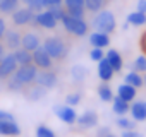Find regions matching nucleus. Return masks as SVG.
Wrapping results in <instances>:
<instances>
[{
    "label": "nucleus",
    "instance_id": "obj_1",
    "mask_svg": "<svg viewBox=\"0 0 146 137\" xmlns=\"http://www.w3.org/2000/svg\"><path fill=\"white\" fill-rule=\"evenodd\" d=\"M43 48L52 57L53 62H64L69 53V45L62 36H48L43 41Z\"/></svg>",
    "mask_w": 146,
    "mask_h": 137
},
{
    "label": "nucleus",
    "instance_id": "obj_2",
    "mask_svg": "<svg viewBox=\"0 0 146 137\" xmlns=\"http://www.w3.org/2000/svg\"><path fill=\"white\" fill-rule=\"evenodd\" d=\"M93 28L95 31H100V33H107V34H112L117 28V22H115V17L110 11H100L96 12V16L93 17Z\"/></svg>",
    "mask_w": 146,
    "mask_h": 137
},
{
    "label": "nucleus",
    "instance_id": "obj_3",
    "mask_svg": "<svg viewBox=\"0 0 146 137\" xmlns=\"http://www.w3.org/2000/svg\"><path fill=\"white\" fill-rule=\"evenodd\" d=\"M60 22H62L64 29H65L69 34L78 36V38L86 36V34H88V29H90V26H88V22H86L84 19L72 17V16H69L67 12H65V16L62 17V21H60Z\"/></svg>",
    "mask_w": 146,
    "mask_h": 137
},
{
    "label": "nucleus",
    "instance_id": "obj_4",
    "mask_svg": "<svg viewBox=\"0 0 146 137\" xmlns=\"http://www.w3.org/2000/svg\"><path fill=\"white\" fill-rule=\"evenodd\" d=\"M36 74H38V67H36L35 63H28V65H19V67L16 68L14 77H16L17 81H21V82L26 86V84L35 82Z\"/></svg>",
    "mask_w": 146,
    "mask_h": 137
},
{
    "label": "nucleus",
    "instance_id": "obj_5",
    "mask_svg": "<svg viewBox=\"0 0 146 137\" xmlns=\"http://www.w3.org/2000/svg\"><path fill=\"white\" fill-rule=\"evenodd\" d=\"M35 82L40 84V86H43L45 89H53L58 84V76L52 70V68H43V70L38 68V74H36Z\"/></svg>",
    "mask_w": 146,
    "mask_h": 137
},
{
    "label": "nucleus",
    "instance_id": "obj_6",
    "mask_svg": "<svg viewBox=\"0 0 146 137\" xmlns=\"http://www.w3.org/2000/svg\"><path fill=\"white\" fill-rule=\"evenodd\" d=\"M33 26H36V28H45V29H55L57 28V24H58V21L53 17V14L46 9V11H41V12H36L35 14V19H33V22H31Z\"/></svg>",
    "mask_w": 146,
    "mask_h": 137
},
{
    "label": "nucleus",
    "instance_id": "obj_7",
    "mask_svg": "<svg viewBox=\"0 0 146 137\" xmlns=\"http://www.w3.org/2000/svg\"><path fill=\"white\" fill-rule=\"evenodd\" d=\"M53 113L67 125H74L78 120V113L74 110V106H69V105H57L53 106Z\"/></svg>",
    "mask_w": 146,
    "mask_h": 137
},
{
    "label": "nucleus",
    "instance_id": "obj_8",
    "mask_svg": "<svg viewBox=\"0 0 146 137\" xmlns=\"http://www.w3.org/2000/svg\"><path fill=\"white\" fill-rule=\"evenodd\" d=\"M17 62H16V57L14 53H7L2 62H0V81H5L9 79L14 72H16V68H17Z\"/></svg>",
    "mask_w": 146,
    "mask_h": 137
},
{
    "label": "nucleus",
    "instance_id": "obj_9",
    "mask_svg": "<svg viewBox=\"0 0 146 137\" xmlns=\"http://www.w3.org/2000/svg\"><path fill=\"white\" fill-rule=\"evenodd\" d=\"M35 14H36V12H33L29 7L17 9V11H14V12L11 14V21H12L14 26H28V24L33 22Z\"/></svg>",
    "mask_w": 146,
    "mask_h": 137
},
{
    "label": "nucleus",
    "instance_id": "obj_10",
    "mask_svg": "<svg viewBox=\"0 0 146 137\" xmlns=\"http://www.w3.org/2000/svg\"><path fill=\"white\" fill-rule=\"evenodd\" d=\"M33 63L40 68V70H43V68H52L53 67V60L52 57L46 53V50L41 46H38L35 51H33Z\"/></svg>",
    "mask_w": 146,
    "mask_h": 137
},
{
    "label": "nucleus",
    "instance_id": "obj_11",
    "mask_svg": "<svg viewBox=\"0 0 146 137\" xmlns=\"http://www.w3.org/2000/svg\"><path fill=\"white\" fill-rule=\"evenodd\" d=\"M46 91L48 89H45L43 86H40L36 82H31V84H26L21 93L24 94V98L28 101H38V99H41V98L46 96Z\"/></svg>",
    "mask_w": 146,
    "mask_h": 137
},
{
    "label": "nucleus",
    "instance_id": "obj_12",
    "mask_svg": "<svg viewBox=\"0 0 146 137\" xmlns=\"http://www.w3.org/2000/svg\"><path fill=\"white\" fill-rule=\"evenodd\" d=\"M76 123H78V125H79V128H83V130L93 128V127H96V125H98V113H96V111H93V110H88V111H84L83 115H79V117H78Z\"/></svg>",
    "mask_w": 146,
    "mask_h": 137
},
{
    "label": "nucleus",
    "instance_id": "obj_13",
    "mask_svg": "<svg viewBox=\"0 0 146 137\" xmlns=\"http://www.w3.org/2000/svg\"><path fill=\"white\" fill-rule=\"evenodd\" d=\"M21 36H23V34H21L19 31H16V29H7L5 34H4V38H2L4 46H5L7 50H11V51L21 48Z\"/></svg>",
    "mask_w": 146,
    "mask_h": 137
},
{
    "label": "nucleus",
    "instance_id": "obj_14",
    "mask_svg": "<svg viewBox=\"0 0 146 137\" xmlns=\"http://www.w3.org/2000/svg\"><path fill=\"white\" fill-rule=\"evenodd\" d=\"M21 46H23L24 50H28V51L33 53L38 46H41V38H40L36 33L28 31V33H24V34L21 36Z\"/></svg>",
    "mask_w": 146,
    "mask_h": 137
},
{
    "label": "nucleus",
    "instance_id": "obj_15",
    "mask_svg": "<svg viewBox=\"0 0 146 137\" xmlns=\"http://www.w3.org/2000/svg\"><path fill=\"white\" fill-rule=\"evenodd\" d=\"M0 135L7 137H17L21 135V127L16 120H0Z\"/></svg>",
    "mask_w": 146,
    "mask_h": 137
},
{
    "label": "nucleus",
    "instance_id": "obj_16",
    "mask_svg": "<svg viewBox=\"0 0 146 137\" xmlns=\"http://www.w3.org/2000/svg\"><path fill=\"white\" fill-rule=\"evenodd\" d=\"M113 74H115V72H113L110 62H108L107 58H102V60L98 62V77H100L103 82H108V81H112Z\"/></svg>",
    "mask_w": 146,
    "mask_h": 137
},
{
    "label": "nucleus",
    "instance_id": "obj_17",
    "mask_svg": "<svg viewBox=\"0 0 146 137\" xmlns=\"http://www.w3.org/2000/svg\"><path fill=\"white\" fill-rule=\"evenodd\" d=\"M131 117L134 122H144L146 120V103L144 101H134L129 108Z\"/></svg>",
    "mask_w": 146,
    "mask_h": 137
},
{
    "label": "nucleus",
    "instance_id": "obj_18",
    "mask_svg": "<svg viewBox=\"0 0 146 137\" xmlns=\"http://www.w3.org/2000/svg\"><path fill=\"white\" fill-rule=\"evenodd\" d=\"M90 45L93 48H105L110 45V36L107 33H100V31H95L90 34Z\"/></svg>",
    "mask_w": 146,
    "mask_h": 137
},
{
    "label": "nucleus",
    "instance_id": "obj_19",
    "mask_svg": "<svg viewBox=\"0 0 146 137\" xmlns=\"http://www.w3.org/2000/svg\"><path fill=\"white\" fill-rule=\"evenodd\" d=\"M117 96H119V98H122L124 101L131 103V101L136 98V88H132L131 84L124 82V84H120V86L117 88Z\"/></svg>",
    "mask_w": 146,
    "mask_h": 137
},
{
    "label": "nucleus",
    "instance_id": "obj_20",
    "mask_svg": "<svg viewBox=\"0 0 146 137\" xmlns=\"http://www.w3.org/2000/svg\"><path fill=\"white\" fill-rule=\"evenodd\" d=\"M105 58L110 62L113 72H120V70H122L124 62H122V57H120V53H119L117 50H108V51L105 53Z\"/></svg>",
    "mask_w": 146,
    "mask_h": 137
},
{
    "label": "nucleus",
    "instance_id": "obj_21",
    "mask_svg": "<svg viewBox=\"0 0 146 137\" xmlns=\"http://www.w3.org/2000/svg\"><path fill=\"white\" fill-rule=\"evenodd\" d=\"M12 53H14V57H16L17 65H28V63H33V53L28 51V50H24L23 46L17 48V50H14Z\"/></svg>",
    "mask_w": 146,
    "mask_h": 137
},
{
    "label": "nucleus",
    "instance_id": "obj_22",
    "mask_svg": "<svg viewBox=\"0 0 146 137\" xmlns=\"http://www.w3.org/2000/svg\"><path fill=\"white\" fill-rule=\"evenodd\" d=\"M112 108H113V113H117L119 117H124V115L129 111L131 105H129L127 101H124L122 98H119V96H113V99H112Z\"/></svg>",
    "mask_w": 146,
    "mask_h": 137
},
{
    "label": "nucleus",
    "instance_id": "obj_23",
    "mask_svg": "<svg viewBox=\"0 0 146 137\" xmlns=\"http://www.w3.org/2000/svg\"><path fill=\"white\" fill-rule=\"evenodd\" d=\"M124 81H125L127 84H131L132 88H136V89H139V88L144 86V84H143V76H141L139 72H136V70L125 74V79H124Z\"/></svg>",
    "mask_w": 146,
    "mask_h": 137
},
{
    "label": "nucleus",
    "instance_id": "obj_24",
    "mask_svg": "<svg viewBox=\"0 0 146 137\" xmlns=\"http://www.w3.org/2000/svg\"><path fill=\"white\" fill-rule=\"evenodd\" d=\"M19 9V0H0V12L2 14H12Z\"/></svg>",
    "mask_w": 146,
    "mask_h": 137
},
{
    "label": "nucleus",
    "instance_id": "obj_25",
    "mask_svg": "<svg viewBox=\"0 0 146 137\" xmlns=\"http://www.w3.org/2000/svg\"><path fill=\"white\" fill-rule=\"evenodd\" d=\"M96 91H98V96H100L102 101H107V103H108V101L113 99V91H112V88H110L107 82H102Z\"/></svg>",
    "mask_w": 146,
    "mask_h": 137
},
{
    "label": "nucleus",
    "instance_id": "obj_26",
    "mask_svg": "<svg viewBox=\"0 0 146 137\" xmlns=\"http://www.w3.org/2000/svg\"><path fill=\"white\" fill-rule=\"evenodd\" d=\"M127 22H129L131 26H144V24H146V14H144V12H139V11L131 12V14L127 16Z\"/></svg>",
    "mask_w": 146,
    "mask_h": 137
},
{
    "label": "nucleus",
    "instance_id": "obj_27",
    "mask_svg": "<svg viewBox=\"0 0 146 137\" xmlns=\"http://www.w3.org/2000/svg\"><path fill=\"white\" fill-rule=\"evenodd\" d=\"M70 76H72V79H74V81L81 82V81H84L86 76H88V68H86L84 65H74V67L70 68Z\"/></svg>",
    "mask_w": 146,
    "mask_h": 137
},
{
    "label": "nucleus",
    "instance_id": "obj_28",
    "mask_svg": "<svg viewBox=\"0 0 146 137\" xmlns=\"http://www.w3.org/2000/svg\"><path fill=\"white\" fill-rule=\"evenodd\" d=\"M107 4V0H84V7L90 12H100Z\"/></svg>",
    "mask_w": 146,
    "mask_h": 137
},
{
    "label": "nucleus",
    "instance_id": "obj_29",
    "mask_svg": "<svg viewBox=\"0 0 146 137\" xmlns=\"http://www.w3.org/2000/svg\"><path fill=\"white\" fill-rule=\"evenodd\" d=\"M5 81H7V89L12 91V93H21V91L24 89V84H23L21 81H17V79L14 77V74H12L9 79H5Z\"/></svg>",
    "mask_w": 146,
    "mask_h": 137
},
{
    "label": "nucleus",
    "instance_id": "obj_30",
    "mask_svg": "<svg viewBox=\"0 0 146 137\" xmlns=\"http://www.w3.org/2000/svg\"><path fill=\"white\" fill-rule=\"evenodd\" d=\"M115 123H117V127H119V128H122V130H131V128H134V127H136L134 120L125 118V115H124V117H119Z\"/></svg>",
    "mask_w": 146,
    "mask_h": 137
},
{
    "label": "nucleus",
    "instance_id": "obj_31",
    "mask_svg": "<svg viewBox=\"0 0 146 137\" xmlns=\"http://www.w3.org/2000/svg\"><path fill=\"white\" fill-rule=\"evenodd\" d=\"M132 68L136 72H146V55H139L134 63H132Z\"/></svg>",
    "mask_w": 146,
    "mask_h": 137
},
{
    "label": "nucleus",
    "instance_id": "obj_32",
    "mask_svg": "<svg viewBox=\"0 0 146 137\" xmlns=\"http://www.w3.org/2000/svg\"><path fill=\"white\" fill-rule=\"evenodd\" d=\"M36 137H57V135H55V132H53L50 127H46V125H38V127H36Z\"/></svg>",
    "mask_w": 146,
    "mask_h": 137
},
{
    "label": "nucleus",
    "instance_id": "obj_33",
    "mask_svg": "<svg viewBox=\"0 0 146 137\" xmlns=\"http://www.w3.org/2000/svg\"><path fill=\"white\" fill-rule=\"evenodd\" d=\"M79 101H81L79 93H70L65 96V105H69V106H76V105H79Z\"/></svg>",
    "mask_w": 146,
    "mask_h": 137
},
{
    "label": "nucleus",
    "instance_id": "obj_34",
    "mask_svg": "<svg viewBox=\"0 0 146 137\" xmlns=\"http://www.w3.org/2000/svg\"><path fill=\"white\" fill-rule=\"evenodd\" d=\"M48 11L53 14V17H55L57 21H62V17L65 16V7H62V5H53V7H50Z\"/></svg>",
    "mask_w": 146,
    "mask_h": 137
},
{
    "label": "nucleus",
    "instance_id": "obj_35",
    "mask_svg": "<svg viewBox=\"0 0 146 137\" xmlns=\"http://www.w3.org/2000/svg\"><path fill=\"white\" fill-rule=\"evenodd\" d=\"M28 7L33 11V12H41L43 9H45V5H43V0H28Z\"/></svg>",
    "mask_w": 146,
    "mask_h": 137
},
{
    "label": "nucleus",
    "instance_id": "obj_36",
    "mask_svg": "<svg viewBox=\"0 0 146 137\" xmlns=\"http://www.w3.org/2000/svg\"><path fill=\"white\" fill-rule=\"evenodd\" d=\"M90 58L93 62H100L102 58H105V53H103V48H93L90 51Z\"/></svg>",
    "mask_w": 146,
    "mask_h": 137
},
{
    "label": "nucleus",
    "instance_id": "obj_37",
    "mask_svg": "<svg viewBox=\"0 0 146 137\" xmlns=\"http://www.w3.org/2000/svg\"><path fill=\"white\" fill-rule=\"evenodd\" d=\"M62 4H64V0H43L45 9H50V7H53V5H62Z\"/></svg>",
    "mask_w": 146,
    "mask_h": 137
},
{
    "label": "nucleus",
    "instance_id": "obj_38",
    "mask_svg": "<svg viewBox=\"0 0 146 137\" xmlns=\"http://www.w3.org/2000/svg\"><path fill=\"white\" fill-rule=\"evenodd\" d=\"M120 137H141V134L136 132L134 128H131V130H122V135Z\"/></svg>",
    "mask_w": 146,
    "mask_h": 137
},
{
    "label": "nucleus",
    "instance_id": "obj_39",
    "mask_svg": "<svg viewBox=\"0 0 146 137\" xmlns=\"http://www.w3.org/2000/svg\"><path fill=\"white\" fill-rule=\"evenodd\" d=\"M110 134V127H100L96 132V137H107Z\"/></svg>",
    "mask_w": 146,
    "mask_h": 137
},
{
    "label": "nucleus",
    "instance_id": "obj_40",
    "mask_svg": "<svg viewBox=\"0 0 146 137\" xmlns=\"http://www.w3.org/2000/svg\"><path fill=\"white\" fill-rule=\"evenodd\" d=\"M0 120H16V118H14V115H12V113L0 110Z\"/></svg>",
    "mask_w": 146,
    "mask_h": 137
},
{
    "label": "nucleus",
    "instance_id": "obj_41",
    "mask_svg": "<svg viewBox=\"0 0 146 137\" xmlns=\"http://www.w3.org/2000/svg\"><path fill=\"white\" fill-rule=\"evenodd\" d=\"M5 31H7V24H5V21L0 17V41H2V38H4V34H5Z\"/></svg>",
    "mask_w": 146,
    "mask_h": 137
},
{
    "label": "nucleus",
    "instance_id": "obj_42",
    "mask_svg": "<svg viewBox=\"0 0 146 137\" xmlns=\"http://www.w3.org/2000/svg\"><path fill=\"white\" fill-rule=\"evenodd\" d=\"M137 11L146 14V0H137Z\"/></svg>",
    "mask_w": 146,
    "mask_h": 137
},
{
    "label": "nucleus",
    "instance_id": "obj_43",
    "mask_svg": "<svg viewBox=\"0 0 146 137\" xmlns=\"http://www.w3.org/2000/svg\"><path fill=\"white\" fill-rule=\"evenodd\" d=\"M5 50H7V48L4 46V43H0V62H2V58L7 55V53H5Z\"/></svg>",
    "mask_w": 146,
    "mask_h": 137
},
{
    "label": "nucleus",
    "instance_id": "obj_44",
    "mask_svg": "<svg viewBox=\"0 0 146 137\" xmlns=\"http://www.w3.org/2000/svg\"><path fill=\"white\" fill-rule=\"evenodd\" d=\"M141 48H143V51L146 53V33L141 36Z\"/></svg>",
    "mask_w": 146,
    "mask_h": 137
},
{
    "label": "nucleus",
    "instance_id": "obj_45",
    "mask_svg": "<svg viewBox=\"0 0 146 137\" xmlns=\"http://www.w3.org/2000/svg\"><path fill=\"white\" fill-rule=\"evenodd\" d=\"M143 84L146 86V72H144V76H143Z\"/></svg>",
    "mask_w": 146,
    "mask_h": 137
},
{
    "label": "nucleus",
    "instance_id": "obj_46",
    "mask_svg": "<svg viewBox=\"0 0 146 137\" xmlns=\"http://www.w3.org/2000/svg\"><path fill=\"white\" fill-rule=\"evenodd\" d=\"M107 137H117V135H113V134H112V132H110V134H108V135H107Z\"/></svg>",
    "mask_w": 146,
    "mask_h": 137
}]
</instances>
